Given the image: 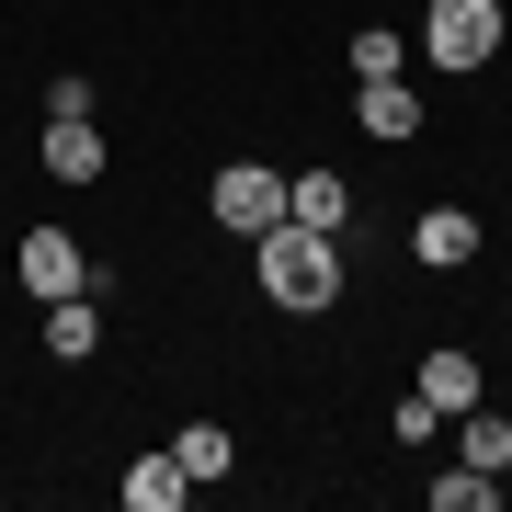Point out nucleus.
<instances>
[{"label":"nucleus","mask_w":512,"mask_h":512,"mask_svg":"<svg viewBox=\"0 0 512 512\" xmlns=\"http://www.w3.org/2000/svg\"><path fill=\"white\" fill-rule=\"evenodd\" d=\"M251 274H262V296H274L285 319H308V308H330V296H342V239L274 217V228L251 239Z\"/></svg>","instance_id":"obj_1"},{"label":"nucleus","mask_w":512,"mask_h":512,"mask_svg":"<svg viewBox=\"0 0 512 512\" xmlns=\"http://www.w3.org/2000/svg\"><path fill=\"white\" fill-rule=\"evenodd\" d=\"M421 57L433 69H490L501 57V0H433L421 12Z\"/></svg>","instance_id":"obj_2"},{"label":"nucleus","mask_w":512,"mask_h":512,"mask_svg":"<svg viewBox=\"0 0 512 512\" xmlns=\"http://www.w3.org/2000/svg\"><path fill=\"white\" fill-rule=\"evenodd\" d=\"M12 274H23V296H46V308H57V296H92V262H80L69 228H35V239L12 251Z\"/></svg>","instance_id":"obj_3"},{"label":"nucleus","mask_w":512,"mask_h":512,"mask_svg":"<svg viewBox=\"0 0 512 512\" xmlns=\"http://www.w3.org/2000/svg\"><path fill=\"white\" fill-rule=\"evenodd\" d=\"M205 205H217V228L262 239V228L285 217V183H274V171H262V160H228V171H217V194H205Z\"/></svg>","instance_id":"obj_4"},{"label":"nucleus","mask_w":512,"mask_h":512,"mask_svg":"<svg viewBox=\"0 0 512 512\" xmlns=\"http://www.w3.org/2000/svg\"><path fill=\"white\" fill-rule=\"evenodd\" d=\"M410 251L433 262V274H467V262H478V217H467V205H421Z\"/></svg>","instance_id":"obj_5"},{"label":"nucleus","mask_w":512,"mask_h":512,"mask_svg":"<svg viewBox=\"0 0 512 512\" xmlns=\"http://www.w3.org/2000/svg\"><path fill=\"white\" fill-rule=\"evenodd\" d=\"M421 399H433L444 421H456V410H478V399H490V376H478V353H456V342H444V353H421Z\"/></svg>","instance_id":"obj_6"},{"label":"nucleus","mask_w":512,"mask_h":512,"mask_svg":"<svg viewBox=\"0 0 512 512\" xmlns=\"http://www.w3.org/2000/svg\"><path fill=\"white\" fill-rule=\"evenodd\" d=\"M46 171L57 183H103V126L92 114H46Z\"/></svg>","instance_id":"obj_7"},{"label":"nucleus","mask_w":512,"mask_h":512,"mask_svg":"<svg viewBox=\"0 0 512 512\" xmlns=\"http://www.w3.org/2000/svg\"><path fill=\"white\" fill-rule=\"evenodd\" d=\"M285 217H296V228H319V239H342L353 183H342V171H296V183H285Z\"/></svg>","instance_id":"obj_8"},{"label":"nucleus","mask_w":512,"mask_h":512,"mask_svg":"<svg viewBox=\"0 0 512 512\" xmlns=\"http://www.w3.org/2000/svg\"><path fill=\"white\" fill-rule=\"evenodd\" d=\"M353 126L365 137H421V92L410 80H353Z\"/></svg>","instance_id":"obj_9"},{"label":"nucleus","mask_w":512,"mask_h":512,"mask_svg":"<svg viewBox=\"0 0 512 512\" xmlns=\"http://www.w3.org/2000/svg\"><path fill=\"white\" fill-rule=\"evenodd\" d=\"M46 353H57V365H92V353H103V296H57V308H46Z\"/></svg>","instance_id":"obj_10"},{"label":"nucleus","mask_w":512,"mask_h":512,"mask_svg":"<svg viewBox=\"0 0 512 512\" xmlns=\"http://www.w3.org/2000/svg\"><path fill=\"white\" fill-rule=\"evenodd\" d=\"M183 490H194V478H183V456H171V444L126 467V501H137V512H183Z\"/></svg>","instance_id":"obj_11"},{"label":"nucleus","mask_w":512,"mask_h":512,"mask_svg":"<svg viewBox=\"0 0 512 512\" xmlns=\"http://www.w3.org/2000/svg\"><path fill=\"white\" fill-rule=\"evenodd\" d=\"M456 456H467V467H490V478L512 467V421H501L490 399H478V410H456Z\"/></svg>","instance_id":"obj_12"},{"label":"nucleus","mask_w":512,"mask_h":512,"mask_svg":"<svg viewBox=\"0 0 512 512\" xmlns=\"http://www.w3.org/2000/svg\"><path fill=\"white\" fill-rule=\"evenodd\" d=\"M171 456H183V478H228V421H183V444H171Z\"/></svg>","instance_id":"obj_13"},{"label":"nucleus","mask_w":512,"mask_h":512,"mask_svg":"<svg viewBox=\"0 0 512 512\" xmlns=\"http://www.w3.org/2000/svg\"><path fill=\"white\" fill-rule=\"evenodd\" d=\"M421 501H433V512H490V501H501V478H490V467H444Z\"/></svg>","instance_id":"obj_14"},{"label":"nucleus","mask_w":512,"mask_h":512,"mask_svg":"<svg viewBox=\"0 0 512 512\" xmlns=\"http://www.w3.org/2000/svg\"><path fill=\"white\" fill-rule=\"evenodd\" d=\"M410 69V46L387 35V23H365V35H353V80H399Z\"/></svg>","instance_id":"obj_15"},{"label":"nucleus","mask_w":512,"mask_h":512,"mask_svg":"<svg viewBox=\"0 0 512 512\" xmlns=\"http://www.w3.org/2000/svg\"><path fill=\"white\" fill-rule=\"evenodd\" d=\"M433 421H444V410H433V399H421V387H410V399L387 410V433H399V444H433Z\"/></svg>","instance_id":"obj_16"}]
</instances>
